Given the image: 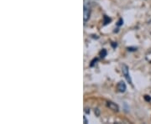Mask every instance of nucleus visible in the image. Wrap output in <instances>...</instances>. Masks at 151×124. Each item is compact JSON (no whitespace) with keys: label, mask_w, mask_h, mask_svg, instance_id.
Here are the masks:
<instances>
[{"label":"nucleus","mask_w":151,"mask_h":124,"mask_svg":"<svg viewBox=\"0 0 151 124\" xmlns=\"http://www.w3.org/2000/svg\"><path fill=\"white\" fill-rule=\"evenodd\" d=\"M122 72H123L124 76H125V78L127 79V81H129L130 84H132V80H131L129 75V67L126 65H124L122 66Z\"/></svg>","instance_id":"1"},{"label":"nucleus","mask_w":151,"mask_h":124,"mask_svg":"<svg viewBox=\"0 0 151 124\" xmlns=\"http://www.w3.org/2000/svg\"><path fill=\"white\" fill-rule=\"evenodd\" d=\"M90 14H91V11L89 9H87L86 6L84 7V9H83V20L84 22H86L89 18H90Z\"/></svg>","instance_id":"2"},{"label":"nucleus","mask_w":151,"mask_h":124,"mask_svg":"<svg viewBox=\"0 0 151 124\" xmlns=\"http://www.w3.org/2000/svg\"><path fill=\"white\" fill-rule=\"evenodd\" d=\"M108 107L111 110H113V111H114V112H119V106L116 104V103L114 102H108Z\"/></svg>","instance_id":"3"},{"label":"nucleus","mask_w":151,"mask_h":124,"mask_svg":"<svg viewBox=\"0 0 151 124\" xmlns=\"http://www.w3.org/2000/svg\"><path fill=\"white\" fill-rule=\"evenodd\" d=\"M126 88H127V86H126V84L124 83V81L119 82V84H118V90H119V92H124L126 91Z\"/></svg>","instance_id":"4"},{"label":"nucleus","mask_w":151,"mask_h":124,"mask_svg":"<svg viewBox=\"0 0 151 124\" xmlns=\"http://www.w3.org/2000/svg\"><path fill=\"white\" fill-rule=\"evenodd\" d=\"M107 55V50L105 49H103L100 52H99V56L100 58H104Z\"/></svg>","instance_id":"5"},{"label":"nucleus","mask_w":151,"mask_h":124,"mask_svg":"<svg viewBox=\"0 0 151 124\" xmlns=\"http://www.w3.org/2000/svg\"><path fill=\"white\" fill-rule=\"evenodd\" d=\"M111 22V19L110 18H108L107 15H105L104 16V25H106V24H108Z\"/></svg>","instance_id":"6"},{"label":"nucleus","mask_w":151,"mask_h":124,"mask_svg":"<svg viewBox=\"0 0 151 124\" xmlns=\"http://www.w3.org/2000/svg\"><path fill=\"white\" fill-rule=\"evenodd\" d=\"M123 24H124V20H123L122 19H120L119 21L118 22V24H117V25H118V26H120V25H122Z\"/></svg>","instance_id":"7"},{"label":"nucleus","mask_w":151,"mask_h":124,"mask_svg":"<svg viewBox=\"0 0 151 124\" xmlns=\"http://www.w3.org/2000/svg\"><path fill=\"white\" fill-rule=\"evenodd\" d=\"M97 60H98V59H93V60H92V64L90 65V66H93V65H95V62H97Z\"/></svg>","instance_id":"8"},{"label":"nucleus","mask_w":151,"mask_h":124,"mask_svg":"<svg viewBox=\"0 0 151 124\" xmlns=\"http://www.w3.org/2000/svg\"><path fill=\"white\" fill-rule=\"evenodd\" d=\"M145 98L146 101H148V102L151 101V97H150L149 96H145Z\"/></svg>","instance_id":"9"},{"label":"nucleus","mask_w":151,"mask_h":124,"mask_svg":"<svg viewBox=\"0 0 151 124\" xmlns=\"http://www.w3.org/2000/svg\"><path fill=\"white\" fill-rule=\"evenodd\" d=\"M83 119H84V123H88V121H87L86 117H83Z\"/></svg>","instance_id":"10"},{"label":"nucleus","mask_w":151,"mask_h":124,"mask_svg":"<svg viewBox=\"0 0 151 124\" xmlns=\"http://www.w3.org/2000/svg\"><path fill=\"white\" fill-rule=\"evenodd\" d=\"M86 113H90V109H86Z\"/></svg>","instance_id":"11"}]
</instances>
